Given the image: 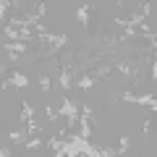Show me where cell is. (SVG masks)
Returning a JSON list of instances; mask_svg holds the SVG:
<instances>
[{"label": "cell", "instance_id": "6da1fadb", "mask_svg": "<svg viewBox=\"0 0 157 157\" xmlns=\"http://www.w3.org/2000/svg\"><path fill=\"white\" fill-rule=\"evenodd\" d=\"M121 100H123V102H131V105H147V107H152V110L157 107V102H155V97H152V94H134V92H123Z\"/></svg>", "mask_w": 157, "mask_h": 157}, {"label": "cell", "instance_id": "7a4b0ae2", "mask_svg": "<svg viewBox=\"0 0 157 157\" xmlns=\"http://www.w3.org/2000/svg\"><path fill=\"white\" fill-rule=\"evenodd\" d=\"M73 84H76L78 89H84V92H86V89H92V86L97 84V78L92 76V73H81V76H78L76 81H73Z\"/></svg>", "mask_w": 157, "mask_h": 157}, {"label": "cell", "instance_id": "3957f363", "mask_svg": "<svg viewBox=\"0 0 157 157\" xmlns=\"http://www.w3.org/2000/svg\"><path fill=\"white\" fill-rule=\"evenodd\" d=\"M39 89L45 92V94H50V89H52V76L50 73H39Z\"/></svg>", "mask_w": 157, "mask_h": 157}, {"label": "cell", "instance_id": "277c9868", "mask_svg": "<svg viewBox=\"0 0 157 157\" xmlns=\"http://www.w3.org/2000/svg\"><path fill=\"white\" fill-rule=\"evenodd\" d=\"M89 11H92V6H78L76 8V21L78 24H86V21H89Z\"/></svg>", "mask_w": 157, "mask_h": 157}, {"label": "cell", "instance_id": "5b68a950", "mask_svg": "<svg viewBox=\"0 0 157 157\" xmlns=\"http://www.w3.org/2000/svg\"><path fill=\"white\" fill-rule=\"evenodd\" d=\"M11 6H13V3H0V21H6V11Z\"/></svg>", "mask_w": 157, "mask_h": 157}]
</instances>
